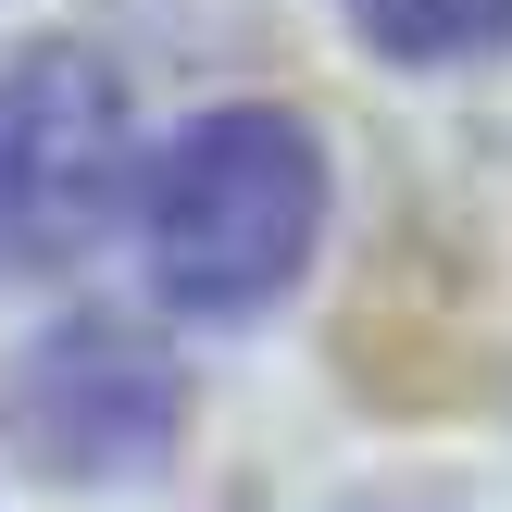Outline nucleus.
<instances>
[{
	"label": "nucleus",
	"instance_id": "20e7f679",
	"mask_svg": "<svg viewBox=\"0 0 512 512\" xmlns=\"http://www.w3.org/2000/svg\"><path fill=\"white\" fill-rule=\"evenodd\" d=\"M350 25L388 63H475L512 38V0H350Z\"/></svg>",
	"mask_w": 512,
	"mask_h": 512
},
{
	"label": "nucleus",
	"instance_id": "f03ea898",
	"mask_svg": "<svg viewBox=\"0 0 512 512\" xmlns=\"http://www.w3.org/2000/svg\"><path fill=\"white\" fill-rule=\"evenodd\" d=\"M138 188V125L113 63L88 50H13L0 63V275L75 263Z\"/></svg>",
	"mask_w": 512,
	"mask_h": 512
},
{
	"label": "nucleus",
	"instance_id": "7ed1b4c3",
	"mask_svg": "<svg viewBox=\"0 0 512 512\" xmlns=\"http://www.w3.org/2000/svg\"><path fill=\"white\" fill-rule=\"evenodd\" d=\"M0 413H13V438L38 450L50 475H150L163 438H175V363L138 325L75 313V325H50V338L25 350V375H13Z\"/></svg>",
	"mask_w": 512,
	"mask_h": 512
},
{
	"label": "nucleus",
	"instance_id": "f257e3e1",
	"mask_svg": "<svg viewBox=\"0 0 512 512\" xmlns=\"http://www.w3.org/2000/svg\"><path fill=\"white\" fill-rule=\"evenodd\" d=\"M150 275H163L175 313H263V300H288V275L313 263L325 238V150L300 113H275V100H225V113H200L188 138L150 163Z\"/></svg>",
	"mask_w": 512,
	"mask_h": 512
}]
</instances>
